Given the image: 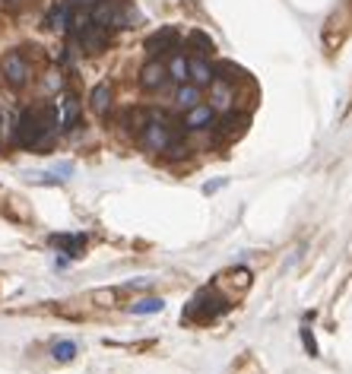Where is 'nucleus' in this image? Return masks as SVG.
Wrapping results in <instances>:
<instances>
[{
	"label": "nucleus",
	"instance_id": "obj_8",
	"mask_svg": "<svg viewBox=\"0 0 352 374\" xmlns=\"http://www.w3.org/2000/svg\"><path fill=\"white\" fill-rule=\"evenodd\" d=\"M213 120H216L213 105H194V108H187V114H184V127H187V130H203V127H210Z\"/></svg>",
	"mask_w": 352,
	"mask_h": 374
},
{
	"label": "nucleus",
	"instance_id": "obj_23",
	"mask_svg": "<svg viewBox=\"0 0 352 374\" xmlns=\"http://www.w3.org/2000/svg\"><path fill=\"white\" fill-rule=\"evenodd\" d=\"M67 4H70V6H73V4H80V0H67Z\"/></svg>",
	"mask_w": 352,
	"mask_h": 374
},
{
	"label": "nucleus",
	"instance_id": "obj_22",
	"mask_svg": "<svg viewBox=\"0 0 352 374\" xmlns=\"http://www.w3.org/2000/svg\"><path fill=\"white\" fill-rule=\"evenodd\" d=\"M7 4H13V6H16V4H23V0H7Z\"/></svg>",
	"mask_w": 352,
	"mask_h": 374
},
{
	"label": "nucleus",
	"instance_id": "obj_10",
	"mask_svg": "<svg viewBox=\"0 0 352 374\" xmlns=\"http://www.w3.org/2000/svg\"><path fill=\"white\" fill-rule=\"evenodd\" d=\"M187 76H191L187 82H194V86H210V82H213V67L203 61V57H191V61H187Z\"/></svg>",
	"mask_w": 352,
	"mask_h": 374
},
{
	"label": "nucleus",
	"instance_id": "obj_14",
	"mask_svg": "<svg viewBox=\"0 0 352 374\" xmlns=\"http://www.w3.org/2000/svg\"><path fill=\"white\" fill-rule=\"evenodd\" d=\"M80 118V101L73 99V95H64V101H61V127H73Z\"/></svg>",
	"mask_w": 352,
	"mask_h": 374
},
{
	"label": "nucleus",
	"instance_id": "obj_5",
	"mask_svg": "<svg viewBox=\"0 0 352 374\" xmlns=\"http://www.w3.org/2000/svg\"><path fill=\"white\" fill-rule=\"evenodd\" d=\"M73 38L80 42V48H83L86 54H99V51L108 44V29H102V25H96V23H86Z\"/></svg>",
	"mask_w": 352,
	"mask_h": 374
},
{
	"label": "nucleus",
	"instance_id": "obj_21",
	"mask_svg": "<svg viewBox=\"0 0 352 374\" xmlns=\"http://www.w3.org/2000/svg\"><path fill=\"white\" fill-rule=\"evenodd\" d=\"M73 355H77V346H73V342H58V346H54V359L58 361H73Z\"/></svg>",
	"mask_w": 352,
	"mask_h": 374
},
{
	"label": "nucleus",
	"instance_id": "obj_11",
	"mask_svg": "<svg viewBox=\"0 0 352 374\" xmlns=\"http://www.w3.org/2000/svg\"><path fill=\"white\" fill-rule=\"evenodd\" d=\"M70 16H73L70 4H54L51 10H48V29H54V32L70 29Z\"/></svg>",
	"mask_w": 352,
	"mask_h": 374
},
{
	"label": "nucleus",
	"instance_id": "obj_17",
	"mask_svg": "<svg viewBox=\"0 0 352 374\" xmlns=\"http://www.w3.org/2000/svg\"><path fill=\"white\" fill-rule=\"evenodd\" d=\"M187 38H191V44H194V48H197V54H200V57H206V54H213V51H216V44H213V38H210V35H203V32H200V29H194Z\"/></svg>",
	"mask_w": 352,
	"mask_h": 374
},
{
	"label": "nucleus",
	"instance_id": "obj_1",
	"mask_svg": "<svg viewBox=\"0 0 352 374\" xmlns=\"http://www.w3.org/2000/svg\"><path fill=\"white\" fill-rule=\"evenodd\" d=\"M58 130V105H45V108H26L16 118V130L13 139L16 146H26V149H35V146H45L48 139Z\"/></svg>",
	"mask_w": 352,
	"mask_h": 374
},
{
	"label": "nucleus",
	"instance_id": "obj_7",
	"mask_svg": "<svg viewBox=\"0 0 352 374\" xmlns=\"http://www.w3.org/2000/svg\"><path fill=\"white\" fill-rule=\"evenodd\" d=\"M168 82V70L162 61H149L146 67L140 70V86L146 89V92H156V89H162Z\"/></svg>",
	"mask_w": 352,
	"mask_h": 374
},
{
	"label": "nucleus",
	"instance_id": "obj_13",
	"mask_svg": "<svg viewBox=\"0 0 352 374\" xmlns=\"http://www.w3.org/2000/svg\"><path fill=\"white\" fill-rule=\"evenodd\" d=\"M219 285H232V289L241 295V292H248V285H251V273L248 270H229L222 279H219Z\"/></svg>",
	"mask_w": 352,
	"mask_h": 374
},
{
	"label": "nucleus",
	"instance_id": "obj_6",
	"mask_svg": "<svg viewBox=\"0 0 352 374\" xmlns=\"http://www.w3.org/2000/svg\"><path fill=\"white\" fill-rule=\"evenodd\" d=\"M175 44H178V29H175V25H162L159 32H153V35L146 38V51L153 57L165 54V51H175Z\"/></svg>",
	"mask_w": 352,
	"mask_h": 374
},
{
	"label": "nucleus",
	"instance_id": "obj_15",
	"mask_svg": "<svg viewBox=\"0 0 352 374\" xmlns=\"http://www.w3.org/2000/svg\"><path fill=\"white\" fill-rule=\"evenodd\" d=\"M178 108H194V105H200V86H194V82H181V89H178Z\"/></svg>",
	"mask_w": 352,
	"mask_h": 374
},
{
	"label": "nucleus",
	"instance_id": "obj_9",
	"mask_svg": "<svg viewBox=\"0 0 352 374\" xmlns=\"http://www.w3.org/2000/svg\"><path fill=\"white\" fill-rule=\"evenodd\" d=\"M210 89H213V111H229L232 108V101H235V95H232V82H222V80H213L210 82Z\"/></svg>",
	"mask_w": 352,
	"mask_h": 374
},
{
	"label": "nucleus",
	"instance_id": "obj_12",
	"mask_svg": "<svg viewBox=\"0 0 352 374\" xmlns=\"http://www.w3.org/2000/svg\"><path fill=\"white\" fill-rule=\"evenodd\" d=\"M89 108L96 114H108V108H111V86L108 82H99V86L89 92Z\"/></svg>",
	"mask_w": 352,
	"mask_h": 374
},
{
	"label": "nucleus",
	"instance_id": "obj_18",
	"mask_svg": "<svg viewBox=\"0 0 352 374\" xmlns=\"http://www.w3.org/2000/svg\"><path fill=\"white\" fill-rule=\"evenodd\" d=\"M54 244H61V247H67V254H70V257H77L80 251H83V238H80V235H54Z\"/></svg>",
	"mask_w": 352,
	"mask_h": 374
},
{
	"label": "nucleus",
	"instance_id": "obj_16",
	"mask_svg": "<svg viewBox=\"0 0 352 374\" xmlns=\"http://www.w3.org/2000/svg\"><path fill=\"white\" fill-rule=\"evenodd\" d=\"M168 80H175V82H187L191 76H187V57L184 54H175L172 57V63H168Z\"/></svg>",
	"mask_w": 352,
	"mask_h": 374
},
{
	"label": "nucleus",
	"instance_id": "obj_3",
	"mask_svg": "<svg viewBox=\"0 0 352 374\" xmlns=\"http://www.w3.org/2000/svg\"><path fill=\"white\" fill-rule=\"evenodd\" d=\"M0 73H4V80L13 89H23L29 82V76H32V67H29V61L23 57V51H10V54H4V61H0Z\"/></svg>",
	"mask_w": 352,
	"mask_h": 374
},
{
	"label": "nucleus",
	"instance_id": "obj_4",
	"mask_svg": "<svg viewBox=\"0 0 352 374\" xmlns=\"http://www.w3.org/2000/svg\"><path fill=\"white\" fill-rule=\"evenodd\" d=\"M225 304H229V301L219 298L216 289H213V292L206 289V292H200L191 304H187V317H191V320H194V317H216L219 311H225Z\"/></svg>",
	"mask_w": 352,
	"mask_h": 374
},
{
	"label": "nucleus",
	"instance_id": "obj_2",
	"mask_svg": "<svg viewBox=\"0 0 352 374\" xmlns=\"http://www.w3.org/2000/svg\"><path fill=\"white\" fill-rule=\"evenodd\" d=\"M146 114H149V120H146V127L140 130L143 133V146L153 149V152H165L168 143L175 139L172 127H168L165 114H159V111H146Z\"/></svg>",
	"mask_w": 352,
	"mask_h": 374
},
{
	"label": "nucleus",
	"instance_id": "obj_20",
	"mask_svg": "<svg viewBox=\"0 0 352 374\" xmlns=\"http://www.w3.org/2000/svg\"><path fill=\"white\" fill-rule=\"evenodd\" d=\"M162 308H165L162 298H143V301H137L130 311H134V314H159Z\"/></svg>",
	"mask_w": 352,
	"mask_h": 374
},
{
	"label": "nucleus",
	"instance_id": "obj_19",
	"mask_svg": "<svg viewBox=\"0 0 352 374\" xmlns=\"http://www.w3.org/2000/svg\"><path fill=\"white\" fill-rule=\"evenodd\" d=\"M244 124H248V118H244V114H238V118H235V114H225L222 124H219V127H222L225 137H235V133H241V127H244Z\"/></svg>",
	"mask_w": 352,
	"mask_h": 374
}]
</instances>
